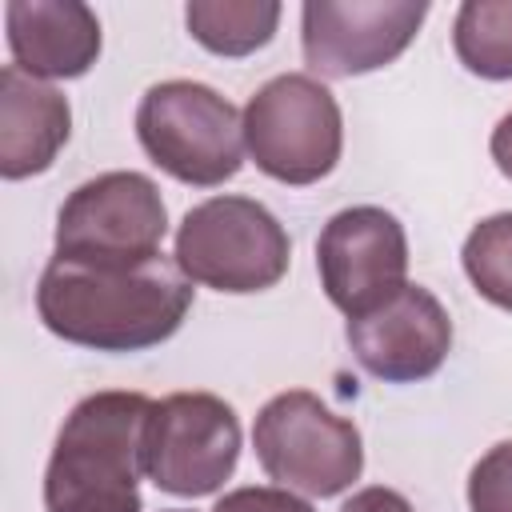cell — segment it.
I'll return each instance as SVG.
<instances>
[{
  "label": "cell",
  "instance_id": "6da1fadb",
  "mask_svg": "<svg viewBox=\"0 0 512 512\" xmlns=\"http://www.w3.org/2000/svg\"><path fill=\"white\" fill-rule=\"evenodd\" d=\"M188 304L192 284L164 252L132 268L52 256L36 288V312L44 328L96 352H136L168 340L180 328Z\"/></svg>",
  "mask_w": 512,
  "mask_h": 512
},
{
  "label": "cell",
  "instance_id": "7a4b0ae2",
  "mask_svg": "<svg viewBox=\"0 0 512 512\" xmlns=\"http://www.w3.org/2000/svg\"><path fill=\"white\" fill-rule=\"evenodd\" d=\"M152 400L140 392L84 396L60 424L48 472V512H140L144 424Z\"/></svg>",
  "mask_w": 512,
  "mask_h": 512
},
{
  "label": "cell",
  "instance_id": "3957f363",
  "mask_svg": "<svg viewBox=\"0 0 512 512\" xmlns=\"http://www.w3.org/2000/svg\"><path fill=\"white\" fill-rule=\"evenodd\" d=\"M136 136L152 164L184 184H224L244 160V120L208 84H152L136 108Z\"/></svg>",
  "mask_w": 512,
  "mask_h": 512
},
{
  "label": "cell",
  "instance_id": "277c9868",
  "mask_svg": "<svg viewBox=\"0 0 512 512\" xmlns=\"http://www.w3.org/2000/svg\"><path fill=\"white\" fill-rule=\"evenodd\" d=\"M288 232L248 196H212L176 228V264L216 292H264L288 272Z\"/></svg>",
  "mask_w": 512,
  "mask_h": 512
},
{
  "label": "cell",
  "instance_id": "5b68a950",
  "mask_svg": "<svg viewBox=\"0 0 512 512\" xmlns=\"http://www.w3.org/2000/svg\"><path fill=\"white\" fill-rule=\"evenodd\" d=\"M252 444L272 480L308 496H336L364 468L356 424L304 388L280 392L260 408Z\"/></svg>",
  "mask_w": 512,
  "mask_h": 512
},
{
  "label": "cell",
  "instance_id": "8992f818",
  "mask_svg": "<svg viewBox=\"0 0 512 512\" xmlns=\"http://www.w3.org/2000/svg\"><path fill=\"white\" fill-rule=\"evenodd\" d=\"M340 140L336 96L304 72L268 80L244 108V144L256 168L280 184H312L328 176L340 160Z\"/></svg>",
  "mask_w": 512,
  "mask_h": 512
},
{
  "label": "cell",
  "instance_id": "52a82bcc",
  "mask_svg": "<svg viewBox=\"0 0 512 512\" xmlns=\"http://www.w3.org/2000/svg\"><path fill=\"white\" fill-rule=\"evenodd\" d=\"M168 212L160 188L140 172L84 180L56 216V256L76 264L132 268L160 256Z\"/></svg>",
  "mask_w": 512,
  "mask_h": 512
},
{
  "label": "cell",
  "instance_id": "ba28073f",
  "mask_svg": "<svg viewBox=\"0 0 512 512\" xmlns=\"http://www.w3.org/2000/svg\"><path fill=\"white\" fill-rule=\"evenodd\" d=\"M240 456V420L212 392H172L152 404L144 424V472L160 492L208 496Z\"/></svg>",
  "mask_w": 512,
  "mask_h": 512
},
{
  "label": "cell",
  "instance_id": "9c48e42d",
  "mask_svg": "<svg viewBox=\"0 0 512 512\" xmlns=\"http://www.w3.org/2000/svg\"><path fill=\"white\" fill-rule=\"evenodd\" d=\"M424 0H308L300 12L304 60L328 80L392 64L424 24Z\"/></svg>",
  "mask_w": 512,
  "mask_h": 512
},
{
  "label": "cell",
  "instance_id": "30bf717a",
  "mask_svg": "<svg viewBox=\"0 0 512 512\" xmlns=\"http://www.w3.org/2000/svg\"><path fill=\"white\" fill-rule=\"evenodd\" d=\"M316 268L328 300L344 316H360L404 288L408 240L392 212L356 204L336 212L316 240Z\"/></svg>",
  "mask_w": 512,
  "mask_h": 512
},
{
  "label": "cell",
  "instance_id": "8fae6325",
  "mask_svg": "<svg viewBox=\"0 0 512 512\" xmlns=\"http://www.w3.org/2000/svg\"><path fill=\"white\" fill-rule=\"evenodd\" d=\"M344 336L364 372L388 384H408L444 364L452 348V320L428 288L404 284L376 308L348 316Z\"/></svg>",
  "mask_w": 512,
  "mask_h": 512
},
{
  "label": "cell",
  "instance_id": "7c38bea8",
  "mask_svg": "<svg viewBox=\"0 0 512 512\" xmlns=\"http://www.w3.org/2000/svg\"><path fill=\"white\" fill-rule=\"evenodd\" d=\"M8 48L32 76H84L100 56V20L80 0H12Z\"/></svg>",
  "mask_w": 512,
  "mask_h": 512
},
{
  "label": "cell",
  "instance_id": "4fadbf2b",
  "mask_svg": "<svg viewBox=\"0 0 512 512\" xmlns=\"http://www.w3.org/2000/svg\"><path fill=\"white\" fill-rule=\"evenodd\" d=\"M68 100L40 76L4 64L0 68V176L24 180L44 172L68 140Z\"/></svg>",
  "mask_w": 512,
  "mask_h": 512
},
{
  "label": "cell",
  "instance_id": "5bb4252c",
  "mask_svg": "<svg viewBox=\"0 0 512 512\" xmlns=\"http://www.w3.org/2000/svg\"><path fill=\"white\" fill-rule=\"evenodd\" d=\"M188 32L220 56H248L276 32L280 4L272 0H192L184 8Z\"/></svg>",
  "mask_w": 512,
  "mask_h": 512
},
{
  "label": "cell",
  "instance_id": "9a60e30c",
  "mask_svg": "<svg viewBox=\"0 0 512 512\" xmlns=\"http://www.w3.org/2000/svg\"><path fill=\"white\" fill-rule=\"evenodd\" d=\"M456 56L484 80H512V0H468L452 28Z\"/></svg>",
  "mask_w": 512,
  "mask_h": 512
},
{
  "label": "cell",
  "instance_id": "2e32d148",
  "mask_svg": "<svg viewBox=\"0 0 512 512\" xmlns=\"http://www.w3.org/2000/svg\"><path fill=\"white\" fill-rule=\"evenodd\" d=\"M464 272L484 300L512 312V212H496L468 232Z\"/></svg>",
  "mask_w": 512,
  "mask_h": 512
},
{
  "label": "cell",
  "instance_id": "e0dca14e",
  "mask_svg": "<svg viewBox=\"0 0 512 512\" xmlns=\"http://www.w3.org/2000/svg\"><path fill=\"white\" fill-rule=\"evenodd\" d=\"M472 512H512V440L488 448L468 476Z\"/></svg>",
  "mask_w": 512,
  "mask_h": 512
},
{
  "label": "cell",
  "instance_id": "ac0fdd59",
  "mask_svg": "<svg viewBox=\"0 0 512 512\" xmlns=\"http://www.w3.org/2000/svg\"><path fill=\"white\" fill-rule=\"evenodd\" d=\"M212 512H312V508L288 488H236L224 500H216Z\"/></svg>",
  "mask_w": 512,
  "mask_h": 512
},
{
  "label": "cell",
  "instance_id": "d6986e66",
  "mask_svg": "<svg viewBox=\"0 0 512 512\" xmlns=\"http://www.w3.org/2000/svg\"><path fill=\"white\" fill-rule=\"evenodd\" d=\"M340 512H412V504L392 488H364Z\"/></svg>",
  "mask_w": 512,
  "mask_h": 512
},
{
  "label": "cell",
  "instance_id": "ffe728a7",
  "mask_svg": "<svg viewBox=\"0 0 512 512\" xmlns=\"http://www.w3.org/2000/svg\"><path fill=\"white\" fill-rule=\"evenodd\" d=\"M492 160H496V168L512 180V112L496 124V132H492Z\"/></svg>",
  "mask_w": 512,
  "mask_h": 512
},
{
  "label": "cell",
  "instance_id": "44dd1931",
  "mask_svg": "<svg viewBox=\"0 0 512 512\" xmlns=\"http://www.w3.org/2000/svg\"><path fill=\"white\" fill-rule=\"evenodd\" d=\"M168 512H184V508H168Z\"/></svg>",
  "mask_w": 512,
  "mask_h": 512
}]
</instances>
